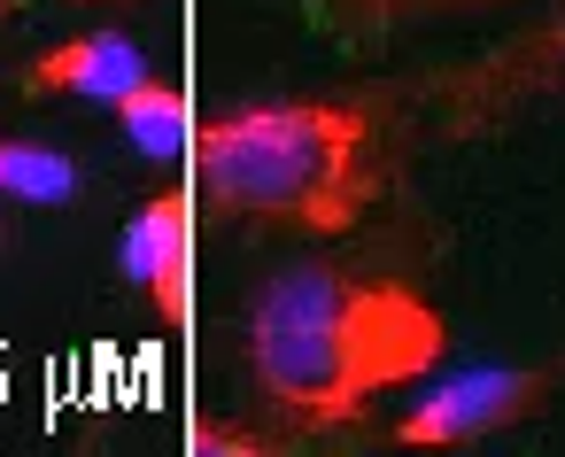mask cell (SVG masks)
<instances>
[{
    "mask_svg": "<svg viewBox=\"0 0 565 457\" xmlns=\"http://www.w3.org/2000/svg\"><path fill=\"white\" fill-rule=\"evenodd\" d=\"M194 194L225 217L341 241L387 187V125L372 102H248L194 125Z\"/></svg>",
    "mask_w": 565,
    "mask_h": 457,
    "instance_id": "obj_2",
    "label": "cell"
},
{
    "mask_svg": "<svg viewBox=\"0 0 565 457\" xmlns=\"http://www.w3.org/2000/svg\"><path fill=\"white\" fill-rule=\"evenodd\" d=\"M148 78V63H140V47L132 40H117V32H86V40H63V47H47V55H32V71H24V86L32 94H78V102H117V94H132Z\"/></svg>",
    "mask_w": 565,
    "mask_h": 457,
    "instance_id": "obj_5",
    "label": "cell"
},
{
    "mask_svg": "<svg viewBox=\"0 0 565 457\" xmlns=\"http://www.w3.org/2000/svg\"><path fill=\"white\" fill-rule=\"evenodd\" d=\"M78 187L71 156L40 148V140H0V194H17V202H63Z\"/></svg>",
    "mask_w": 565,
    "mask_h": 457,
    "instance_id": "obj_7",
    "label": "cell"
},
{
    "mask_svg": "<svg viewBox=\"0 0 565 457\" xmlns=\"http://www.w3.org/2000/svg\"><path fill=\"white\" fill-rule=\"evenodd\" d=\"M109 109H117V125H125L140 148H156V156H186V140H194V109H186V94L163 86L156 71H148L132 94H117Z\"/></svg>",
    "mask_w": 565,
    "mask_h": 457,
    "instance_id": "obj_6",
    "label": "cell"
},
{
    "mask_svg": "<svg viewBox=\"0 0 565 457\" xmlns=\"http://www.w3.org/2000/svg\"><path fill=\"white\" fill-rule=\"evenodd\" d=\"M9 9H17V0H0V17H9Z\"/></svg>",
    "mask_w": 565,
    "mask_h": 457,
    "instance_id": "obj_9",
    "label": "cell"
},
{
    "mask_svg": "<svg viewBox=\"0 0 565 457\" xmlns=\"http://www.w3.org/2000/svg\"><path fill=\"white\" fill-rule=\"evenodd\" d=\"M550 387H557L550 364H534V372L488 364V372H465V380H434L418 403H403L395 442H403V449H465V442L503 434V426H519L526 411H542Z\"/></svg>",
    "mask_w": 565,
    "mask_h": 457,
    "instance_id": "obj_3",
    "label": "cell"
},
{
    "mask_svg": "<svg viewBox=\"0 0 565 457\" xmlns=\"http://www.w3.org/2000/svg\"><path fill=\"white\" fill-rule=\"evenodd\" d=\"M186 449H194V457H271L279 442H264V434H248V426H217V418H194V426H186Z\"/></svg>",
    "mask_w": 565,
    "mask_h": 457,
    "instance_id": "obj_8",
    "label": "cell"
},
{
    "mask_svg": "<svg viewBox=\"0 0 565 457\" xmlns=\"http://www.w3.org/2000/svg\"><path fill=\"white\" fill-rule=\"evenodd\" d=\"M557 47H565V32H557Z\"/></svg>",
    "mask_w": 565,
    "mask_h": 457,
    "instance_id": "obj_10",
    "label": "cell"
},
{
    "mask_svg": "<svg viewBox=\"0 0 565 457\" xmlns=\"http://www.w3.org/2000/svg\"><path fill=\"white\" fill-rule=\"evenodd\" d=\"M125 264H132V287L148 295V310L186 333L194 326V187H163L140 202L132 233H125Z\"/></svg>",
    "mask_w": 565,
    "mask_h": 457,
    "instance_id": "obj_4",
    "label": "cell"
},
{
    "mask_svg": "<svg viewBox=\"0 0 565 457\" xmlns=\"http://www.w3.org/2000/svg\"><path fill=\"white\" fill-rule=\"evenodd\" d=\"M441 310L364 264H287L248 302V380L295 426H356L372 395L441 364Z\"/></svg>",
    "mask_w": 565,
    "mask_h": 457,
    "instance_id": "obj_1",
    "label": "cell"
}]
</instances>
